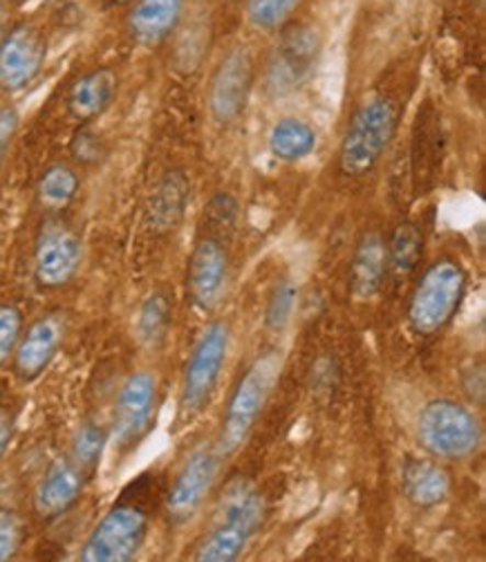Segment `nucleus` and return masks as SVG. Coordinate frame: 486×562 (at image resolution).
Here are the masks:
<instances>
[{
  "mask_svg": "<svg viewBox=\"0 0 486 562\" xmlns=\"http://www.w3.org/2000/svg\"><path fill=\"white\" fill-rule=\"evenodd\" d=\"M64 344V321L59 316H41L21 336L14 350V372L23 381L38 379L57 357Z\"/></svg>",
  "mask_w": 486,
  "mask_h": 562,
  "instance_id": "obj_16",
  "label": "nucleus"
},
{
  "mask_svg": "<svg viewBox=\"0 0 486 562\" xmlns=\"http://www.w3.org/2000/svg\"><path fill=\"white\" fill-rule=\"evenodd\" d=\"M281 370V352H264L238 379L223 419V430L218 439L221 456H231L245 443L256 422L260 419L269 397H272Z\"/></svg>",
  "mask_w": 486,
  "mask_h": 562,
  "instance_id": "obj_4",
  "label": "nucleus"
},
{
  "mask_svg": "<svg viewBox=\"0 0 486 562\" xmlns=\"http://www.w3.org/2000/svg\"><path fill=\"white\" fill-rule=\"evenodd\" d=\"M108 446V432L101 424L97 422H83L75 437H72V446H70V458L88 473L92 475L103 458V451Z\"/></svg>",
  "mask_w": 486,
  "mask_h": 562,
  "instance_id": "obj_26",
  "label": "nucleus"
},
{
  "mask_svg": "<svg viewBox=\"0 0 486 562\" xmlns=\"http://www.w3.org/2000/svg\"><path fill=\"white\" fill-rule=\"evenodd\" d=\"M229 3H242V0H229Z\"/></svg>",
  "mask_w": 486,
  "mask_h": 562,
  "instance_id": "obj_37",
  "label": "nucleus"
},
{
  "mask_svg": "<svg viewBox=\"0 0 486 562\" xmlns=\"http://www.w3.org/2000/svg\"><path fill=\"white\" fill-rule=\"evenodd\" d=\"M388 278V245L382 234L368 232L359 240L350 265V290L354 299L370 301L384 290Z\"/></svg>",
  "mask_w": 486,
  "mask_h": 562,
  "instance_id": "obj_19",
  "label": "nucleus"
},
{
  "mask_svg": "<svg viewBox=\"0 0 486 562\" xmlns=\"http://www.w3.org/2000/svg\"><path fill=\"white\" fill-rule=\"evenodd\" d=\"M417 437L430 456L457 462L477 453L482 426L466 406L453 400H433L417 417Z\"/></svg>",
  "mask_w": 486,
  "mask_h": 562,
  "instance_id": "obj_7",
  "label": "nucleus"
},
{
  "mask_svg": "<svg viewBox=\"0 0 486 562\" xmlns=\"http://www.w3.org/2000/svg\"><path fill=\"white\" fill-rule=\"evenodd\" d=\"M264 520V502L258 488L236 477L225 488L211 527L193 551L197 562H234L256 538Z\"/></svg>",
  "mask_w": 486,
  "mask_h": 562,
  "instance_id": "obj_2",
  "label": "nucleus"
},
{
  "mask_svg": "<svg viewBox=\"0 0 486 562\" xmlns=\"http://www.w3.org/2000/svg\"><path fill=\"white\" fill-rule=\"evenodd\" d=\"M191 195V182L184 171L173 168V171L161 176L157 187L148 200V224L155 234H169L178 229V224L184 220Z\"/></svg>",
  "mask_w": 486,
  "mask_h": 562,
  "instance_id": "obj_20",
  "label": "nucleus"
},
{
  "mask_svg": "<svg viewBox=\"0 0 486 562\" xmlns=\"http://www.w3.org/2000/svg\"><path fill=\"white\" fill-rule=\"evenodd\" d=\"M23 538V518L12 509L0 507V562H8L19 553Z\"/></svg>",
  "mask_w": 486,
  "mask_h": 562,
  "instance_id": "obj_31",
  "label": "nucleus"
},
{
  "mask_svg": "<svg viewBox=\"0 0 486 562\" xmlns=\"http://www.w3.org/2000/svg\"><path fill=\"white\" fill-rule=\"evenodd\" d=\"M468 278L464 267L453 258H440L430 265L410 296L408 323L419 336H433L444 329L457 314Z\"/></svg>",
  "mask_w": 486,
  "mask_h": 562,
  "instance_id": "obj_5",
  "label": "nucleus"
},
{
  "mask_svg": "<svg viewBox=\"0 0 486 562\" xmlns=\"http://www.w3.org/2000/svg\"><path fill=\"white\" fill-rule=\"evenodd\" d=\"M120 90V77L113 68L101 66L83 72L68 90L66 105L79 124H90L113 105Z\"/></svg>",
  "mask_w": 486,
  "mask_h": 562,
  "instance_id": "obj_18",
  "label": "nucleus"
},
{
  "mask_svg": "<svg viewBox=\"0 0 486 562\" xmlns=\"http://www.w3.org/2000/svg\"><path fill=\"white\" fill-rule=\"evenodd\" d=\"M173 325V301L167 292H152L137 314V336L142 346L157 348L167 341Z\"/></svg>",
  "mask_w": 486,
  "mask_h": 562,
  "instance_id": "obj_25",
  "label": "nucleus"
},
{
  "mask_svg": "<svg viewBox=\"0 0 486 562\" xmlns=\"http://www.w3.org/2000/svg\"><path fill=\"white\" fill-rule=\"evenodd\" d=\"M298 303V285L292 278H283L274 285L272 294H269L267 310H264V325L274 331H283L296 310Z\"/></svg>",
  "mask_w": 486,
  "mask_h": 562,
  "instance_id": "obj_29",
  "label": "nucleus"
},
{
  "mask_svg": "<svg viewBox=\"0 0 486 562\" xmlns=\"http://www.w3.org/2000/svg\"><path fill=\"white\" fill-rule=\"evenodd\" d=\"M70 153L72 159L79 164H99L103 159L105 146L103 139L88 124H81V128L70 139Z\"/></svg>",
  "mask_w": 486,
  "mask_h": 562,
  "instance_id": "obj_32",
  "label": "nucleus"
},
{
  "mask_svg": "<svg viewBox=\"0 0 486 562\" xmlns=\"http://www.w3.org/2000/svg\"><path fill=\"white\" fill-rule=\"evenodd\" d=\"M298 5L301 0H247V19L260 32H279Z\"/></svg>",
  "mask_w": 486,
  "mask_h": 562,
  "instance_id": "obj_28",
  "label": "nucleus"
},
{
  "mask_svg": "<svg viewBox=\"0 0 486 562\" xmlns=\"http://www.w3.org/2000/svg\"><path fill=\"white\" fill-rule=\"evenodd\" d=\"M316 131L301 117H283L269 131L267 146L276 159L294 164L309 157L316 148Z\"/></svg>",
  "mask_w": 486,
  "mask_h": 562,
  "instance_id": "obj_22",
  "label": "nucleus"
},
{
  "mask_svg": "<svg viewBox=\"0 0 486 562\" xmlns=\"http://www.w3.org/2000/svg\"><path fill=\"white\" fill-rule=\"evenodd\" d=\"M337 381H339V368L335 357H320L312 372V387L316 395L330 397L337 387Z\"/></svg>",
  "mask_w": 486,
  "mask_h": 562,
  "instance_id": "obj_33",
  "label": "nucleus"
},
{
  "mask_svg": "<svg viewBox=\"0 0 486 562\" xmlns=\"http://www.w3.org/2000/svg\"><path fill=\"white\" fill-rule=\"evenodd\" d=\"M229 280V245L223 238L200 234L187 269V292L191 303L208 312L221 303Z\"/></svg>",
  "mask_w": 486,
  "mask_h": 562,
  "instance_id": "obj_12",
  "label": "nucleus"
},
{
  "mask_svg": "<svg viewBox=\"0 0 486 562\" xmlns=\"http://www.w3.org/2000/svg\"><path fill=\"white\" fill-rule=\"evenodd\" d=\"M221 458L218 448H200L182 464L167 495V514L173 525H189L200 514L218 477Z\"/></svg>",
  "mask_w": 486,
  "mask_h": 562,
  "instance_id": "obj_13",
  "label": "nucleus"
},
{
  "mask_svg": "<svg viewBox=\"0 0 486 562\" xmlns=\"http://www.w3.org/2000/svg\"><path fill=\"white\" fill-rule=\"evenodd\" d=\"M279 32V41L264 68V86L274 97H285L312 79L323 52V38L307 23H287Z\"/></svg>",
  "mask_w": 486,
  "mask_h": 562,
  "instance_id": "obj_8",
  "label": "nucleus"
},
{
  "mask_svg": "<svg viewBox=\"0 0 486 562\" xmlns=\"http://www.w3.org/2000/svg\"><path fill=\"white\" fill-rule=\"evenodd\" d=\"M155 507V477H137L103 514L90 531L83 549V562H128L146 544Z\"/></svg>",
  "mask_w": 486,
  "mask_h": 562,
  "instance_id": "obj_1",
  "label": "nucleus"
},
{
  "mask_svg": "<svg viewBox=\"0 0 486 562\" xmlns=\"http://www.w3.org/2000/svg\"><path fill=\"white\" fill-rule=\"evenodd\" d=\"M47 41L32 23H16L0 36V88L8 92L25 90L45 66Z\"/></svg>",
  "mask_w": 486,
  "mask_h": 562,
  "instance_id": "obj_14",
  "label": "nucleus"
},
{
  "mask_svg": "<svg viewBox=\"0 0 486 562\" xmlns=\"http://www.w3.org/2000/svg\"><path fill=\"white\" fill-rule=\"evenodd\" d=\"M101 3L108 8H122V5H133L135 0H101Z\"/></svg>",
  "mask_w": 486,
  "mask_h": 562,
  "instance_id": "obj_36",
  "label": "nucleus"
},
{
  "mask_svg": "<svg viewBox=\"0 0 486 562\" xmlns=\"http://www.w3.org/2000/svg\"><path fill=\"white\" fill-rule=\"evenodd\" d=\"M14 430H16L14 422L8 415H0V460H3L8 453V448L14 439Z\"/></svg>",
  "mask_w": 486,
  "mask_h": 562,
  "instance_id": "obj_35",
  "label": "nucleus"
},
{
  "mask_svg": "<svg viewBox=\"0 0 486 562\" xmlns=\"http://www.w3.org/2000/svg\"><path fill=\"white\" fill-rule=\"evenodd\" d=\"M83 260V243L64 220H47L34 243V278L45 290L66 288Z\"/></svg>",
  "mask_w": 486,
  "mask_h": 562,
  "instance_id": "obj_10",
  "label": "nucleus"
},
{
  "mask_svg": "<svg viewBox=\"0 0 486 562\" xmlns=\"http://www.w3.org/2000/svg\"><path fill=\"white\" fill-rule=\"evenodd\" d=\"M88 477L90 475L70 456L54 460L34 493V509L38 518L57 520L66 516L83 495Z\"/></svg>",
  "mask_w": 486,
  "mask_h": 562,
  "instance_id": "obj_15",
  "label": "nucleus"
},
{
  "mask_svg": "<svg viewBox=\"0 0 486 562\" xmlns=\"http://www.w3.org/2000/svg\"><path fill=\"white\" fill-rule=\"evenodd\" d=\"M399 128V103L391 94H374L363 101L348 122L341 139L339 168L346 178L370 176Z\"/></svg>",
  "mask_w": 486,
  "mask_h": 562,
  "instance_id": "obj_3",
  "label": "nucleus"
},
{
  "mask_svg": "<svg viewBox=\"0 0 486 562\" xmlns=\"http://www.w3.org/2000/svg\"><path fill=\"white\" fill-rule=\"evenodd\" d=\"M423 251V234L417 222H402L393 232L388 243V276L395 280V285L406 283V280L417 271Z\"/></svg>",
  "mask_w": 486,
  "mask_h": 562,
  "instance_id": "obj_23",
  "label": "nucleus"
},
{
  "mask_svg": "<svg viewBox=\"0 0 486 562\" xmlns=\"http://www.w3.org/2000/svg\"><path fill=\"white\" fill-rule=\"evenodd\" d=\"M256 83V61L249 47L238 45L229 49L223 61L215 68L208 83V112L215 124L231 126L236 124L249 105Z\"/></svg>",
  "mask_w": 486,
  "mask_h": 562,
  "instance_id": "obj_9",
  "label": "nucleus"
},
{
  "mask_svg": "<svg viewBox=\"0 0 486 562\" xmlns=\"http://www.w3.org/2000/svg\"><path fill=\"white\" fill-rule=\"evenodd\" d=\"M23 314L14 305H0V366H5L21 341Z\"/></svg>",
  "mask_w": 486,
  "mask_h": 562,
  "instance_id": "obj_30",
  "label": "nucleus"
},
{
  "mask_svg": "<svg viewBox=\"0 0 486 562\" xmlns=\"http://www.w3.org/2000/svg\"><path fill=\"white\" fill-rule=\"evenodd\" d=\"M402 491L415 507L433 509L447 502L451 493V477L436 462L410 456L402 467Z\"/></svg>",
  "mask_w": 486,
  "mask_h": 562,
  "instance_id": "obj_21",
  "label": "nucleus"
},
{
  "mask_svg": "<svg viewBox=\"0 0 486 562\" xmlns=\"http://www.w3.org/2000/svg\"><path fill=\"white\" fill-rule=\"evenodd\" d=\"M231 344V329L225 321L211 323L195 341L184 368L180 392V422L189 424L204 413L211 404L213 392L221 383Z\"/></svg>",
  "mask_w": 486,
  "mask_h": 562,
  "instance_id": "obj_6",
  "label": "nucleus"
},
{
  "mask_svg": "<svg viewBox=\"0 0 486 562\" xmlns=\"http://www.w3.org/2000/svg\"><path fill=\"white\" fill-rule=\"evenodd\" d=\"M238 215H240V206H238L234 195H229V193L213 195L208 200V204L204 206L202 232L200 234H208V236H215V238L229 240L236 232Z\"/></svg>",
  "mask_w": 486,
  "mask_h": 562,
  "instance_id": "obj_27",
  "label": "nucleus"
},
{
  "mask_svg": "<svg viewBox=\"0 0 486 562\" xmlns=\"http://www.w3.org/2000/svg\"><path fill=\"white\" fill-rule=\"evenodd\" d=\"M81 178L70 164H52L41 173L36 184L38 202L49 211H64L68 209L75 198L79 195Z\"/></svg>",
  "mask_w": 486,
  "mask_h": 562,
  "instance_id": "obj_24",
  "label": "nucleus"
},
{
  "mask_svg": "<svg viewBox=\"0 0 486 562\" xmlns=\"http://www.w3.org/2000/svg\"><path fill=\"white\" fill-rule=\"evenodd\" d=\"M21 126V117L16 108H0V161L5 159L16 133Z\"/></svg>",
  "mask_w": 486,
  "mask_h": 562,
  "instance_id": "obj_34",
  "label": "nucleus"
},
{
  "mask_svg": "<svg viewBox=\"0 0 486 562\" xmlns=\"http://www.w3.org/2000/svg\"><path fill=\"white\" fill-rule=\"evenodd\" d=\"M184 10L187 0H135L126 14V32L137 45L155 47L176 34Z\"/></svg>",
  "mask_w": 486,
  "mask_h": 562,
  "instance_id": "obj_17",
  "label": "nucleus"
},
{
  "mask_svg": "<svg viewBox=\"0 0 486 562\" xmlns=\"http://www.w3.org/2000/svg\"><path fill=\"white\" fill-rule=\"evenodd\" d=\"M157 408V381L150 372H133L117 395L113 419V443L128 453L148 435Z\"/></svg>",
  "mask_w": 486,
  "mask_h": 562,
  "instance_id": "obj_11",
  "label": "nucleus"
}]
</instances>
